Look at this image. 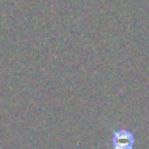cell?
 I'll return each mask as SVG.
<instances>
[{"mask_svg":"<svg viewBox=\"0 0 149 149\" xmlns=\"http://www.w3.org/2000/svg\"><path fill=\"white\" fill-rule=\"evenodd\" d=\"M136 137L132 131L127 128L114 130L111 136V149H135Z\"/></svg>","mask_w":149,"mask_h":149,"instance_id":"1","label":"cell"}]
</instances>
